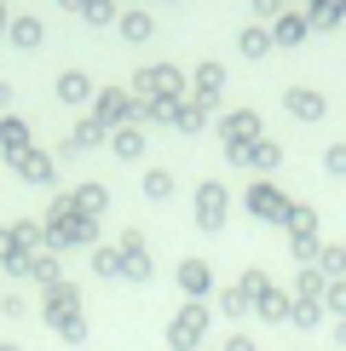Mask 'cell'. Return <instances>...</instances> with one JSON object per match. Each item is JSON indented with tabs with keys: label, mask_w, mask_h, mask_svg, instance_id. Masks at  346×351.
I'll return each mask as SVG.
<instances>
[{
	"label": "cell",
	"mask_w": 346,
	"mask_h": 351,
	"mask_svg": "<svg viewBox=\"0 0 346 351\" xmlns=\"http://www.w3.org/2000/svg\"><path fill=\"white\" fill-rule=\"evenodd\" d=\"M329 173H346V144H335V150H329Z\"/></svg>",
	"instance_id": "obj_10"
},
{
	"label": "cell",
	"mask_w": 346,
	"mask_h": 351,
	"mask_svg": "<svg viewBox=\"0 0 346 351\" xmlns=\"http://www.w3.org/2000/svg\"><path fill=\"white\" fill-rule=\"evenodd\" d=\"M18 167H23V179H52V162H47V156H18Z\"/></svg>",
	"instance_id": "obj_5"
},
{
	"label": "cell",
	"mask_w": 346,
	"mask_h": 351,
	"mask_svg": "<svg viewBox=\"0 0 346 351\" xmlns=\"http://www.w3.org/2000/svg\"><path fill=\"white\" fill-rule=\"evenodd\" d=\"M81 208H86V213H98V208H104V190L86 184V190H81Z\"/></svg>",
	"instance_id": "obj_7"
},
{
	"label": "cell",
	"mask_w": 346,
	"mask_h": 351,
	"mask_svg": "<svg viewBox=\"0 0 346 351\" xmlns=\"http://www.w3.org/2000/svg\"><path fill=\"white\" fill-rule=\"evenodd\" d=\"M115 150H122V156H139L144 138H139V133H122V138H115Z\"/></svg>",
	"instance_id": "obj_9"
},
{
	"label": "cell",
	"mask_w": 346,
	"mask_h": 351,
	"mask_svg": "<svg viewBox=\"0 0 346 351\" xmlns=\"http://www.w3.org/2000/svg\"><path fill=\"white\" fill-rule=\"evenodd\" d=\"M329 305H335V311H346V282H335V288H329Z\"/></svg>",
	"instance_id": "obj_11"
},
{
	"label": "cell",
	"mask_w": 346,
	"mask_h": 351,
	"mask_svg": "<svg viewBox=\"0 0 346 351\" xmlns=\"http://www.w3.org/2000/svg\"><path fill=\"white\" fill-rule=\"evenodd\" d=\"M179 282L191 288V294H208V265H202V259H191V265H179Z\"/></svg>",
	"instance_id": "obj_4"
},
{
	"label": "cell",
	"mask_w": 346,
	"mask_h": 351,
	"mask_svg": "<svg viewBox=\"0 0 346 351\" xmlns=\"http://www.w3.org/2000/svg\"><path fill=\"white\" fill-rule=\"evenodd\" d=\"M288 110L295 115H317L323 104H317V93H288Z\"/></svg>",
	"instance_id": "obj_6"
},
{
	"label": "cell",
	"mask_w": 346,
	"mask_h": 351,
	"mask_svg": "<svg viewBox=\"0 0 346 351\" xmlns=\"http://www.w3.org/2000/svg\"><path fill=\"white\" fill-rule=\"evenodd\" d=\"M0 351H18V346H0Z\"/></svg>",
	"instance_id": "obj_13"
},
{
	"label": "cell",
	"mask_w": 346,
	"mask_h": 351,
	"mask_svg": "<svg viewBox=\"0 0 346 351\" xmlns=\"http://www.w3.org/2000/svg\"><path fill=\"white\" fill-rule=\"evenodd\" d=\"M196 219H202L208 230H220V225H225V190H220V184H202V196H196Z\"/></svg>",
	"instance_id": "obj_2"
},
{
	"label": "cell",
	"mask_w": 346,
	"mask_h": 351,
	"mask_svg": "<svg viewBox=\"0 0 346 351\" xmlns=\"http://www.w3.org/2000/svg\"><path fill=\"white\" fill-rule=\"evenodd\" d=\"M249 213H254V219H288V202H283V190H271V184H254V190H249Z\"/></svg>",
	"instance_id": "obj_1"
},
{
	"label": "cell",
	"mask_w": 346,
	"mask_h": 351,
	"mask_svg": "<svg viewBox=\"0 0 346 351\" xmlns=\"http://www.w3.org/2000/svg\"><path fill=\"white\" fill-rule=\"evenodd\" d=\"M202 328H208V317H202V305H191V311L173 323V346H196V340H202Z\"/></svg>",
	"instance_id": "obj_3"
},
{
	"label": "cell",
	"mask_w": 346,
	"mask_h": 351,
	"mask_svg": "<svg viewBox=\"0 0 346 351\" xmlns=\"http://www.w3.org/2000/svg\"><path fill=\"white\" fill-rule=\"evenodd\" d=\"M144 190H150V196H168L173 179H168V173H150V179H144Z\"/></svg>",
	"instance_id": "obj_8"
},
{
	"label": "cell",
	"mask_w": 346,
	"mask_h": 351,
	"mask_svg": "<svg viewBox=\"0 0 346 351\" xmlns=\"http://www.w3.org/2000/svg\"><path fill=\"white\" fill-rule=\"evenodd\" d=\"M231 351H254V346H249V340H231Z\"/></svg>",
	"instance_id": "obj_12"
}]
</instances>
